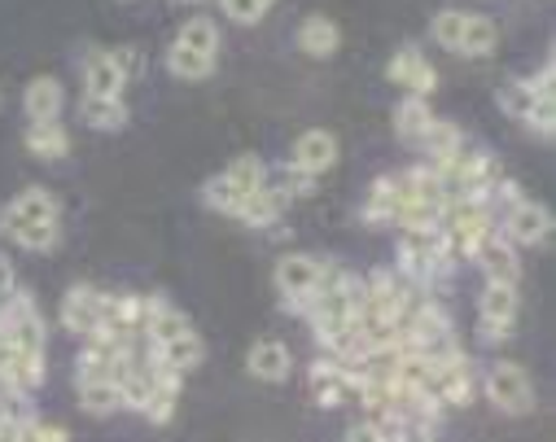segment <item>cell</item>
I'll return each mask as SVG.
<instances>
[{"mask_svg": "<svg viewBox=\"0 0 556 442\" xmlns=\"http://www.w3.org/2000/svg\"><path fill=\"white\" fill-rule=\"evenodd\" d=\"M325 263L316 254H286L276 263V293H281L286 312H307V303L320 293Z\"/></svg>", "mask_w": 556, "mask_h": 442, "instance_id": "cell-1", "label": "cell"}, {"mask_svg": "<svg viewBox=\"0 0 556 442\" xmlns=\"http://www.w3.org/2000/svg\"><path fill=\"white\" fill-rule=\"evenodd\" d=\"M495 97H500V110H504L508 118H517V123L534 127L543 140H552V127H556V97H539V92H530L526 79L504 84Z\"/></svg>", "mask_w": 556, "mask_h": 442, "instance_id": "cell-2", "label": "cell"}, {"mask_svg": "<svg viewBox=\"0 0 556 442\" xmlns=\"http://www.w3.org/2000/svg\"><path fill=\"white\" fill-rule=\"evenodd\" d=\"M486 394H491V403H495L500 412H508V416L534 412V381H530V372H526L521 364H513V359H495V364H491V372H486Z\"/></svg>", "mask_w": 556, "mask_h": 442, "instance_id": "cell-3", "label": "cell"}, {"mask_svg": "<svg viewBox=\"0 0 556 442\" xmlns=\"http://www.w3.org/2000/svg\"><path fill=\"white\" fill-rule=\"evenodd\" d=\"M0 333H5V342L14 351H45V316L36 312V303L27 299V293H14V299L0 307Z\"/></svg>", "mask_w": 556, "mask_h": 442, "instance_id": "cell-4", "label": "cell"}, {"mask_svg": "<svg viewBox=\"0 0 556 442\" xmlns=\"http://www.w3.org/2000/svg\"><path fill=\"white\" fill-rule=\"evenodd\" d=\"M513 320H517V285L486 280L482 299H478V333L486 342H504L513 333Z\"/></svg>", "mask_w": 556, "mask_h": 442, "instance_id": "cell-5", "label": "cell"}, {"mask_svg": "<svg viewBox=\"0 0 556 442\" xmlns=\"http://www.w3.org/2000/svg\"><path fill=\"white\" fill-rule=\"evenodd\" d=\"M58 198L49 193V189H40V185H31V189H23L18 198H10V206L0 211V232L5 237H18L23 228H36V224H58Z\"/></svg>", "mask_w": 556, "mask_h": 442, "instance_id": "cell-6", "label": "cell"}, {"mask_svg": "<svg viewBox=\"0 0 556 442\" xmlns=\"http://www.w3.org/2000/svg\"><path fill=\"white\" fill-rule=\"evenodd\" d=\"M434 399H439V407H465L473 399V364H469V355L452 351V355L434 359Z\"/></svg>", "mask_w": 556, "mask_h": 442, "instance_id": "cell-7", "label": "cell"}, {"mask_svg": "<svg viewBox=\"0 0 556 442\" xmlns=\"http://www.w3.org/2000/svg\"><path fill=\"white\" fill-rule=\"evenodd\" d=\"M386 79L399 84V88H407V97H430L439 88V71L430 66V58H421V49H416V45H403L390 58Z\"/></svg>", "mask_w": 556, "mask_h": 442, "instance_id": "cell-8", "label": "cell"}, {"mask_svg": "<svg viewBox=\"0 0 556 442\" xmlns=\"http://www.w3.org/2000/svg\"><path fill=\"white\" fill-rule=\"evenodd\" d=\"M333 167H338V136H333V131L316 127V131H303V136L294 140V163H290V172L320 180V176L333 172Z\"/></svg>", "mask_w": 556, "mask_h": 442, "instance_id": "cell-9", "label": "cell"}, {"mask_svg": "<svg viewBox=\"0 0 556 442\" xmlns=\"http://www.w3.org/2000/svg\"><path fill=\"white\" fill-rule=\"evenodd\" d=\"M482 271H486V280H504V285H517V276H521V263H517V245L500 232V228H491L478 245H473V254H469Z\"/></svg>", "mask_w": 556, "mask_h": 442, "instance_id": "cell-10", "label": "cell"}, {"mask_svg": "<svg viewBox=\"0 0 556 442\" xmlns=\"http://www.w3.org/2000/svg\"><path fill=\"white\" fill-rule=\"evenodd\" d=\"M101 299L105 293L92 285H71L66 299H62V329L75 338H92L101 325Z\"/></svg>", "mask_w": 556, "mask_h": 442, "instance_id": "cell-11", "label": "cell"}, {"mask_svg": "<svg viewBox=\"0 0 556 442\" xmlns=\"http://www.w3.org/2000/svg\"><path fill=\"white\" fill-rule=\"evenodd\" d=\"M504 237H508L513 245H543V241L552 237V211H547L543 202L521 198V202L508 211V219H504Z\"/></svg>", "mask_w": 556, "mask_h": 442, "instance_id": "cell-12", "label": "cell"}, {"mask_svg": "<svg viewBox=\"0 0 556 442\" xmlns=\"http://www.w3.org/2000/svg\"><path fill=\"white\" fill-rule=\"evenodd\" d=\"M312 394L325 403V407H338V403H351L359 399V386H355V372L338 359H316L312 364Z\"/></svg>", "mask_w": 556, "mask_h": 442, "instance_id": "cell-13", "label": "cell"}, {"mask_svg": "<svg viewBox=\"0 0 556 442\" xmlns=\"http://www.w3.org/2000/svg\"><path fill=\"white\" fill-rule=\"evenodd\" d=\"M123 84H127V71L118 66V58L110 49H97L84 62V92L88 97H123Z\"/></svg>", "mask_w": 556, "mask_h": 442, "instance_id": "cell-14", "label": "cell"}, {"mask_svg": "<svg viewBox=\"0 0 556 442\" xmlns=\"http://www.w3.org/2000/svg\"><path fill=\"white\" fill-rule=\"evenodd\" d=\"M245 368H250L258 381H286V377H290V368H294V355H290V346H286V342L263 338V342H254V346H250Z\"/></svg>", "mask_w": 556, "mask_h": 442, "instance_id": "cell-15", "label": "cell"}, {"mask_svg": "<svg viewBox=\"0 0 556 442\" xmlns=\"http://www.w3.org/2000/svg\"><path fill=\"white\" fill-rule=\"evenodd\" d=\"M62 105H66V92H62V84L53 75H36L27 84V92H23V110H27L31 123H58Z\"/></svg>", "mask_w": 556, "mask_h": 442, "instance_id": "cell-16", "label": "cell"}, {"mask_svg": "<svg viewBox=\"0 0 556 442\" xmlns=\"http://www.w3.org/2000/svg\"><path fill=\"white\" fill-rule=\"evenodd\" d=\"M338 45H342V31H338V23H333V18L312 14V18H303V23H299V49H303L307 58H333V53H338Z\"/></svg>", "mask_w": 556, "mask_h": 442, "instance_id": "cell-17", "label": "cell"}, {"mask_svg": "<svg viewBox=\"0 0 556 442\" xmlns=\"http://www.w3.org/2000/svg\"><path fill=\"white\" fill-rule=\"evenodd\" d=\"M281 211H286L281 189H276V185H263V189H254V193L237 206V219L250 224V228H271L276 219H281Z\"/></svg>", "mask_w": 556, "mask_h": 442, "instance_id": "cell-18", "label": "cell"}, {"mask_svg": "<svg viewBox=\"0 0 556 442\" xmlns=\"http://www.w3.org/2000/svg\"><path fill=\"white\" fill-rule=\"evenodd\" d=\"M180 381H185V377H176V372H167V368H154V390H150V399H146V407H141L154 425H167V420L176 416Z\"/></svg>", "mask_w": 556, "mask_h": 442, "instance_id": "cell-19", "label": "cell"}, {"mask_svg": "<svg viewBox=\"0 0 556 442\" xmlns=\"http://www.w3.org/2000/svg\"><path fill=\"white\" fill-rule=\"evenodd\" d=\"M27 154L45 159V163H58L71 154V131L62 123H31L27 127Z\"/></svg>", "mask_w": 556, "mask_h": 442, "instance_id": "cell-20", "label": "cell"}, {"mask_svg": "<svg viewBox=\"0 0 556 442\" xmlns=\"http://www.w3.org/2000/svg\"><path fill=\"white\" fill-rule=\"evenodd\" d=\"M79 118L92 131H118V127H127V101L123 97H84Z\"/></svg>", "mask_w": 556, "mask_h": 442, "instance_id": "cell-21", "label": "cell"}, {"mask_svg": "<svg viewBox=\"0 0 556 442\" xmlns=\"http://www.w3.org/2000/svg\"><path fill=\"white\" fill-rule=\"evenodd\" d=\"M75 386H79V403H84V412H92V416H110V412L123 407V390H118V381H105V377H75Z\"/></svg>", "mask_w": 556, "mask_h": 442, "instance_id": "cell-22", "label": "cell"}, {"mask_svg": "<svg viewBox=\"0 0 556 442\" xmlns=\"http://www.w3.org/2000/svg\"><path fill=\"white\" fill-rule=\"evenodd\" d=\"M434 123V114H430V101L426 97H403L399 105H394V131L403 136V140H421L426 136V127Z\"/></svg>", "mask_w": 556, "mask_h": 442, "instance_id": "cell-23", "label": "cell"}, {"mask_svg": "<svg viewBox=\"0 0 556 442\" xmlns=\"http://www.w3.org/2000/svg\"><path fill=\"white\" fill-rule=\"evenodd\" d=\"M416 144H421V150H426V159H430V163H447V159L460 150V144H465V131H460L456 123L434 118V123L426 127V136L416 140Z\"/></svg>", "mask_w": 556, "mask_h": 442, "instance_id": "cell-24", "label": "cell"}, {"mask_svg": "<svg viewBox=\"0 0 556 442\" xmlns=\"http://www.w3.org/2000/svg\"><path fill=\"white\" fill-rule=\"evenodd\" d=\"M495 45H500L495 18H486V14H465V36H460V49H456V53H465V58H486Z\"/></svg>", "mask_w": 556, "mask_h": 442, "instance_id": "cell-25", "label": "cell"}, {"mask_svg": "<svg viewBox=\"0 0 556 442\" xmlns=\"http://www.w3.org/2000/svg\"><path fill=\"white\" fill-rule=\"evenodd\" d=\"M172 45H180V49H189V53H202V58H215V53H219V27L198 14V18H189V23L180 27V36H176Z\"/></svg>", "mask_w": 556, "mask_h": 442, "instance_id": "cell-26", "label": "cell"}, {"mask_svg": "<svg viewBox=\"0 0 556 442\" xmlns=\"http://www.w3.org/2000/svg\"><path fill=\"white\" fill-rule=\"evenodd\" d=\"M167 71H172L176 79L198 84V79H211V75H215V58H202V53H189V49L172 45V49H167Z\"/></svg>", "mask_w": 556, "mask_h": 442, "instance_id": "cell-27", "label": "cell"}, {"mask_svg": "<svg viewBox=\"0 0 556 442\" xmlns=\"http://www.w3.org/2000/svg\"><path fill=\"white\" fill-rule=\"evenodd\" d=\"M202 202L211 206V211H224V215H237V206L245 202V193L228 180V176H211L206 185H202Z\"/></svg>", "mask_w": 556, "mask_h": 442, "instance_id": "cell-28", "label": "cell"}, {"mask_svg": "<svg viewBox=\"0 0 556 442\" xmlns=\"http://www.w3.org/2000/svg\"><path fill=\"white\" fill-rule=\"evenodd\" d=\"M224 176H228L245 198H250L254 189H263V185H267V167H263V159H254V154H241Z\"/></svg>", "mask_w": 556, "mask_h": 442, "instance_id": "cell-29", "label": "cell"}, {"mask_svg": "<svg viewBox=\"0 0 556 442\" xmlns=\"http://www.w3.org/2000/svg\"><path fill=\"white\" fill-rule=\"evenodd\" d=\"M14 241H18L23 250H31V254H45V250H53V245L62 241V224H36V228H23Z\"/></svg>", "mask_w": 556, "mask_h": 442, "instance_id": "cell-30", "label": "cell"}, {"mask_svg": "<svg viewBox=\"0 0 556 442\" xmlns=\"http://www.w3.org/2000/svg\"><path fill=\"white\" fill-rule=\"evenodd\" d=\"M460 36H465V14H460V10H443V14L434 18V40L456 53V49H460Z\"/></svg>", "mask_w": 556, "mask_h": 442, "instance_id": "cell-31", "label": "cell"}, {"mask_svg": "<svg viewBox=\"0 0 556 442\" xmlns=\"http://www.w3.org/2000/svg\"><path fill=\"white\" fill-rule=\"evenodd\" d=\"M276 0H219V10L232 18V23H258Z\"/></svg>", "mask_w": 556, "mask_h": 442, "instance_id": "cell-32", "label": "cell"}, {"mask_svg": "<svg viewBox=\"0 0 556 442\" xmlns=\"http://www.w3.org/2000/svg\"><path fill=\"white\" fill-rule=\"evenodd\" d=\"M23 442H71V433L62 425H45V420L27 416L23 420Z\"/></svg>", "mask_w": 556, "mask_h": 442, "instance_id": "cell-33", "label": "cell"}, {"mask_svg": "<svg viewBox=\"0 0 556 442\" xmlns=\"http://www.w3.org/2000/svg\"><path fill=\"white\" fill-rule=\"evenodd\" d=\"M14 293H18V280H14V263H10L5 254H0V307H5V303L14 299Z\"/></svg>", "mask_w": 556, "mask_h": 442, "instance_id": "cell-34", "label": "cell"}, {"mask_svg": "<svg viewBox=\"0 0 556 442\" xmlns=\"http://www.w3.org/2000/svg\"><path fill=\"white\" fill-rule=\"evenodd\" d=\"M346 442H386V438H381V429L372 420H359V425L346 429Z\"/></svg>", "mask_w": 556, "mask_h": 442, "instance_id": "cell-35", "label": "cell"}, {"mask_svg": "<svg viewBox=\"0 0 556 442\" xmlns=\"http://www.w3.org/2000/svg\"><path fill=\"white\" fill-rule=\"evenodd\" d=\"M390 442H399V438H390Z\"/></svg>", "mask_w": 556, "mask_h": 442, "instance_id": "cell-36", "label": "cell"}]
</instances>
